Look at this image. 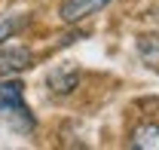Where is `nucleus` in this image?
<instances>
[{"mask_svg":"<svg viewBox=\"0 0 159 150\" xmlns=\"http://www.w3.org/2000/svg\"><path fill=\"white\" fill-rule=\"evenodd\" d=\"M31 64H34L31 49H25V46H3V43H0V77L28 71Z\"/></svg>","mask_w":159,"mask_h":150,"instance_id":"obj_3","label":"nucleus"},{"mask_svg":"<svg viewBox=\"0 0 159 150\" xmlns=\"http://www.w3.org/2000/svg\"><path fill=\"white\" fill-rule=\"evenodd\" d=\"M135 150H156L159 147V123H144L132 132V141H129Z\"/></svg>","mask_w":159,"mask_h":150,"instance_id":"obj_5","label":"nucleus"},{"mask_svg":"<svg viewBox=\"0 0 159 150\" xmlns=\"http://www.w3.org/2000/svg\"><path fill=\"white\" fill-rule=\"evenodd\" d=\"M19 28H21V21H19V19H9V16H3V19H0V43H3V40H9L16 31H19Z\"/></svg>","mask_w":159,"mask_h":150,"instance_id":"obj_6","label":"nucleus"},{"mask_svg":"<svg viewBox=\"0 0 159 150\" xmlns=\"http://www.w3.org/2000/svg\"><path fill=\"white\" fill-rule=\"evenodd\" d=\"M0 120L9 129L21 132V135H31L34 126H37L34 113L25 104V86L19 80H3L0 77Z\"/></svg>","mask_w":159,"mask_h":150,"instance_id":"obj_1","label":"nucleus"},{"mask_svg":"<svg viewBox=\"0 0 159 150\" xmlns=\"http://www.w3.org/2000/svg\"><path fill=\"white\" fill-rule=\"evenodd\" d=\"M77 83H80V71L74 64H58V68H52L49 77H46V86L55 95H70L77 89Z\"/></svg>","mask_w":159,"mask_h":150,"instance_id":"obj_4","label":"nucleus"},{"mask_svg":"<svg viewBox=\"0 0 159 150\" xmlns=\"http://www.w3.org/2000/svg\"><path fill=\"white\" fill-rule=\"evenodd\" d=\"M110 0H64L58 9V16L64 25H77V21L89 19V16H95V12H101L104 6H107Z\"/></svg>","mask_w":159,"mask_h":150,"instance_id":"obj_2","label":"nucleus"}]
</instances>
